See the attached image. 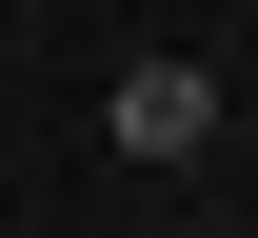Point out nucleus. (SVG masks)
Segmentation results:
<instances>
[{"mask_svg":"<svg viewBox=\"0 0 258 238\" xmlns=\"http://www.w3.org/2000/svg\"><path fill=\"white\" fill-rule=\"evenodd\" d=\"M99 139H119L139 179H199V159H219V80H199V60H119V100H99Z\"/></svg>","mask_w":258,"mask_h":238,"instance_id":"f257e3e1","label":"nucleus"}]
</instances>
